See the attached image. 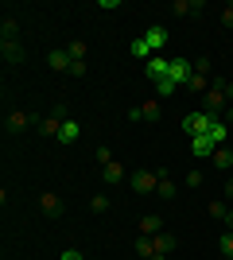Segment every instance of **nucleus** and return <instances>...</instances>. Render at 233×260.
I'll return each mask as SVG.
<instances>
[{"instance_id": "1", "label": "nucleus", "mask_w": 233, "mask_h": 260, "mask_svg": "<svg viewBox=\"0 0 233 260\" xmlns=\"http://www.w3.org/2000/svg\"><path fill=\"white\" fill-rule=\"evenodd\" d=\"M163 43H167V31H163V23H152L140 39H132V58H152L155 51H163Z\"/></svg>"}, {"instance_id": "2", "label": "nucleus", "mask_w": 233, "mask_h": 260, "mask_svg": "<svg viewBox=\"0 0 233 260\" xmlns=\"http://www.w3.org/2000/svg\"><path fill=\"white\" fill-rule=\"evenodd\" d=\"M214 120H222V117H214L206 109H194V113L183 117V132H190V140H194V136H206V132L214 128Z\"/></svg>"}, {"instance_id": "3", "label": "nucleus", "mask_w": 233, "mask_h": 260, "mask_svg": "<svg viewBox=\"0 0 233 260\" xmlns=\"http://www.w3.org/2000/svg\"><path fill=\"white\" fill-rule=\"evenodd\" d=\"M229 98H233V82H214V86L206 89L202 105H206V113H214V117H218V109H222Z\"/></svg>"}, {"instance_id": "4", "label": "nucleus", "mask_w": 233, "mask_h": 260, "mask_svg": "<svg viewBox=\"0 0 233 260\" xmlns=\"http://www.w3.org/2000/svg\"><path fill=\"white\" fill-rule=\"evenodd\" d=\"M171 82H175V86H190V78H194V62H190V58H171Z\"/></svg>"}, {"instance_id": "5", "label": "nucleus", "mask_w": 233, "mask_h": 260, "mask_svg": "<svg viewBox=\"0 0 233 260\" xmlns=\"http://www.w3.org/2000/svg\"><path fill=\"white\" fill-rule=\"evenodd\" d=\"M144 74L152 78V82H163L167 74H171V58H163V54H152L144 62Z\"/></svg>"}, {"instance_id": "6", "label": "nucleus", "mask_w": 233, "mask_h": 260, "mask_svg": "<svg viewBox=\"0 0 233 260\" xmlns=\"http://www.w3.org/2000/svg\"><path fill=\"white\" fill-rule=\"evenodd\" d=\"M155 186H159V171H136L132 175V190L136 194H155Z\"/></svg>"}, {"instance_id": "7", "label": "nucleus", "mask_w": 233, "mask_h": 260, "mask_svg": "<svg viewBox=\"0 0 233 260\" xmlns=\"http://www.w3.org/2000/svg\"><path fill=\"white\" fill-rule=\"evenodd\" d=\"M190 152H194V159H214L218 144H214L210 136H194V140H190Z\"/></svg>"}, {"instance_id": "8", "label": "nucleus", "mask_w": 233, "mask_h": 260, "mask_svg": "<svg viewBox=\"0 0 233 260\" xmlns=\"http://www.w3.org/2000/svg\"><path fill=\"white\" fill-rule=\"evenodd\" d=\"M155 233H163V217L159 214H144L140 217V237H155Z\"/></svg>"}, {"instance_id": "9", "label": "nucleus", "mask_w": 233, "mask_h": 260, "mask_svg": "<svg viewBox=\"0 0 233 260\" xmlns=\"http://www.w3.org/2000/svg\"><path fill=\"white\" fill-rule=\"evenodd\" d=\"M101 175H105V183H109V186L124 183V163H121V159H113V163H105V167H101Z\"/></svg>"}, {"instance_id": "10", "label": "nucleus", "mask_w": 233, "mask_h": 260, "mask_svg": "<svg viewBox=\"0 0 233 260\" xmlns=\"http://www.w3.org/2000/svg\"><path fill=\"white\" fill-rule=\"evenodd\" d=\"M39 210H43L47 217H58L62 202H58V194H55V190H47V194H39Z\"/></svg>"}, {"instance_id": "11", "label": "nucleus", "mask_w": 233, "mask_h": 260, "mask_svg": "<svg viewBox=\"0 0 233 260\" xmlns=\"http://www.w3.org/2000/svg\"><path fill=\"white\" fill-rule=\"evenodd\" d=\"M78 136H82V124H78L74 117H66V124H62V132H58V144H74Z\"/></svg>"}, {"instance_id": "12", "label": "nucleus", "mask_w": 233, "mask_h": 260, "mask_svg": "<svg viewBox=\"0 0 233 260\" xmlns=\"http://www.w3.org/2000/svg\"><path fill=\"white\" fill-rule=\"evenodd\" d=\"M155 117H159V101H144V105H140V109H132V120H155Z\"/></svg>"}, {"instance_id": "13", "label": "nucleus", "mask_w": 233, "mask_h": 260, "mask_svg": "<svg viewBox=\"0 0 233 260\" xmlns=\"http://www.w3.org/2000/svg\"><path fill=\"white\" fill-rule=\"evenodd\" d=\"M27 124H31V117H27L23 109H12V113H8V132H23Z\"/></svg>"}, {"instance_id": "14", "label": "nucleus", "mask_w": 233, "mask_h": 260, "mask_svg": "<svg viewBox=\"0 0 233 260\" xmlns=\"http://www.w3.org/2000/svg\"><path fill=\"white\" fill-rule=\"evenodd\" d=\"M47 66H51V70H66V74H70V51H51V54H47Z\"/></svg>"}, {"instance_id": "15", "label": "nucleus", "mask_w": 233, "mask_h": 260, "mask_svg": "<svg viewBox=\"0 0 233 260\" xmlns=\"http://www.w3.org/2000/svg\"><path fill=\"white\" fill-rule=\"evenodd\" d=\"M62 124H66V117H58V113H51V117L43 120V136H55V140H58V132H62Z\"/></svg>"}, {"instance_id": "16", "label": "nucleus", "mask_w": 233, "mask_h": 260, "mask_svg": "<svg viewBox=\"0 0 233 260\" xmlns=\"http://www.w3.org/2000/svg\"><path fill=\"white\" fill-rule=\"evenodd\" d=\"M0 54H4V62H20V43L16 39H4V47H0Z\"/></svg>"}, {"instance_id": "17", "label": "nucleus", "mask_w": 233, "mask_h": 260, "mask_svg": "<svg viewBox=\"0 0 233 260\" xmlns=\"http://www.w3.org/2000/svg\"><path fill=\"white\" fill-rule=\"evenodd\" d=\"M202 4L198 0H175V4H171V12H175V16H190V12H198Z\"/></svg>"}, {"instance_id": "18", "label": "nucleus", "mask_w": 233, "mask_h": 260, "mask_svg": "<svg viewBox=\"0 0 233 260\" xmlns=\"http://www.w3.org/2000/svg\"><path fill=\"white\" fill-rule=\"evenodd\" d=\"M206 136H210V140L218 144V148H222V144H225V136H229V128H225V120H214V128L206 132Z\"/></svg>"}, {"instance_id": "19", "label": "nucleus", "mask_w": 233, "mask_h": 260, "mask_svg": "<svg viewBox=\"0 0 233 260\" xmlns=\"http://www.w3.org/2000/svg\"><path fill=\"white\" fill-rule=\"evenodd\" d=\"M155 194H159V198H175V179L159 175V186H155Z\"/></svg>"}, {"instance_id": "20", "label": "nucleus", "mask_w": 233, "mask_h": 260, "mask_svg": "<svg viewBox=\"0 0 233 260\" xmlns=\"http://www.w3.org/2000/svg\"><path fill=\"white\" fill-rule=\"evenodd\" d=\"M136 256H144V260H152V256H155L152 237H140V241H136Z\"/></svg>"}, {"instance_id": "21", "label": "nucleus", "mask_w": 233, "mask_h": 260, "mask_svg": "<svg viewBox=\"0 0 233 260\" xmlns=\"http://www.w3.org/2000/svg\"><path fill=\"white\" fill-rule=\"evenodd\" d=\"M86 74H89L86 58H70V78H86Z\"/></svg>"}, {"instance_id": "22", "label": "nucleus", "mask_w": 233, "mask_h": 260, "mask_svg": "<svg viewBox=\"0 0 233 260\" xmlns=\"http://www.w3.org/2000/svg\"><path fill=\"white\" fill-rule=\"evenodd\" d=\"M214 163H218V167H233V152L229 148H218V152H214Z\"/></svg>"}, {"instance_id": "23", "label": "nucleus", "mask_w": 233, "mask_h": 260, "mask_svg": "<svg viewBox=\"0 0 233 260\" xmlns=\"http://www.w3.org/2000/svg\"><path fill=\"white\" fill-rule=\"evenodd\" d=\"M175 82H171V78H163V82H155V93H159V98H171V93H175Z\"/></svg>"}, {"instance_id": "24", "label": "nucleus", "mask_w": 233, "mask_h": 260, "mask_svg": "<svg viewBox=\"0 0 233 260\" xmlns=\"http://www.w3.org/2000/svg\"><path fill=\"white\" fill-rule=\"evenodd\" d=\"M89 210H93V214H105V210H109V198H105V194H93V198H89Z\"/></svg>"}, {"instance_id": "25", "label": "nucleus", "mask_w": 233, "mask_h": 260, "mask_svg": "<svg viewBox=\"0 0 233 260\" xmlns=\"http://www.w3.org/2000/svg\"><path fill=\"white\" fill-rule=\"evenodd\" d=\"M206 210H210V217H218V221H225V214H229V210H225L222 202H210Z\"/></svg>"}, {"instance_id": "26", "label": "nucleus", "mask_w": 233, "mask_h": 260, "mask_svg": "<svg viewBox=\"0 0 233 260\" xmlns=\"http://www.w3.org/2000/svg\"><path fill=\"white\" fill-rule=\"evenodd\" d=\"M86 51H89L86 43H70V58H86Z\"/></svg>"}, {"instance_id": "27", "label": "nucleus", "mask_w": 233, "mask_h": 260, "mask_svg": "<svg viewBox=\"0 0 233 260\" xmlns=\"http://www.w3.org/2000/svg\"><path fill=\"white\" fill-rule=\"evenodd\" d=\"M190 89H210V86H206V74H194V78H190Z\"/></svg>"}, {"instance_id": "28", "label": "nucleus", "mask_w": 233, "mask_h": 260, "mask_svg": "<svg viewBox=\"0 0 233 260\" xmlns=\"http://www.w3.org/2000/svg\"><path fill=\"white\" fill-rule=\"evenodd\" d=\"M97 163H101V167H105V163H113V152H109V148H97Z\"/></svg>"}, {"instance_id": "29", "label": "nucleus", "mask_w": 233, "mask_h": 260, "mask_svg": "<svg viewBox=\"0 0 233 260\" xmlns=\"http://www.w3.org/2000/svg\"><path fill=\"white\" fill-rule=\"evenodd\" d=\"M222 252H225V256H233V233H225V237H222Z\"/></svg>"}, {"instance_id": "30", "label": "nucleus", "mask_w": 233, "mask_h": 260, "mask_svg": "<svg viewBox=\"0 0 233 260\" xmlns=\"http://www.w3.org/2000/svg\"><path fill=\"white\" fill-rule=\"evenodd\" d=\"M58 260H86V256H82L78 249H62V256H58Z\"/></svg>"}, {"instance_id": "31", "label": "nucleus", "mask_w": 233, "mask_h": 260, "mask_svg": "<svg viewBox=\"0 0 233 260\" xmlns=\"http://www.w3.org/2000/svg\"><path fill=\"white\" fill-rule=\"evenodd\" d=\"M222 23H225V27H233V4H225V12H222Z\"/></svg>"}, {"instance_id": "32", "label": "nucleus", "mask_w": 233, "mask_h": 260, "mask_svg": "<svg viewBox=\"0 0 233 260\" xmlns=\"http://www.w3.org/2000/svg\"><path fill=\"white\" fill-rule=\"evenodd\" d=\"M225 229H233V210H229V214H225Z\"/></svg>"}, {"instance_id": "33", "label": "nucleus", "mask_w": 233, "mask_h": 260, "mask_svg": "<svg viewBox=\"0 0 233 260\" xmlns=\"http://www.w3.org/2000/svg\"><path fill=\"white\" fill-rule=\"evenodd\" d=\"M225 194H229V198H233V179H229V183H225Z\"/></svg>"}, {"instance_id": "34", "label": "nucleus", "mask_w": 233, "mask_h": 260, "mask_svg": "<svg viewBox=\"0 0 233 260\" xmlns=\"http://www.w3.org/2000/svg\"><path fill=\"white\" fill-rule=\"evenodd\" d=\"M229 124H233V109H229Z\"/></svg>"}]
</instances>
